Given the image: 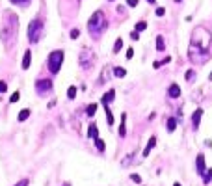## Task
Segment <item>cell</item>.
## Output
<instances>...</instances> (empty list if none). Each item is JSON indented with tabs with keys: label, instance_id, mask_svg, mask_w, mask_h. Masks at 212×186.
<instances>
[{
	"label": "cell",
	"instance_id": "obj_34",
	"mask_svg": "<svg viewBox=\"0 0 212 186\" xmlns=\"http://www.w3.org/2000/svg\"><path fill=\"white\" fill-rule=\"evenodd\" d=\"M19 97H20V95H19V91H15V93L9 97V101H11V102H17V101H19Z\"/></svg>",
	"mask_w": 212,
	"mask_h": 186
},
{
	"label": "cell",
	"instance_id": "obj_43",
	"mask_svg": "<svg viewBox=\"0 0 212 186\" xmlns=\"http://www.w3.org/2000/svg\"><path fill=\"white\" fill-rule=\"evenodd\" d=\"M175 2H177V4H181V2H183V0H175Z\"/></svg>",
	"mask_w": 212,
	"mask_h": 186
},
{
	"label": "cell",
	"instance_id": "obj_15",
	"mask_svg": "<svg viewBox=\"0 0 212 186\" xmlns=\"http://www.w3.org/2000/svg\"><path fill=\"white\" fill-rule=\"evenodd\" d=\"M155 145H156V138H155V136H151V138H149V143H147V147L143 149V157H147V155L151 153V149H153Z\"/></svg>",
	"mask_w": 212,
	"mask_h": 186
},
{
	"label": "cell",
	"instance_id": "obj_41",
	"mask_svg": "<svg viewBox=\"0 0 212 186\" xmlns=\"http://www.w3.org/2000/svg\"><path fill=\"white\" fill-rule=\"evenodd\" d=\"M147 2H149V4H155V2H156V0H147Z\"/></svg>",
	"mask_w": 212,
	"mask_h": 186
},
{
	"label": "cell",
	"instance_id": "obj_10",
	"mask_svg": "<svg viewBox=\"0 0 212 186\" xmlns=\"http://www.w3.org/2000/svg\"><path fill=\"white\" fill-rule=\"evenodd\" d=\"M196 166H197V173H199V175H205V166H207V160H205V157H203V155H197Z\"/></svg>",
	"mask_w": 212,
	"mask_h": 186
},
{
	"label": "cell",
	"instance_id": "obj_16",
	"mask_svg": "<svg viewBox=\"0 0 212 186\" xmlns=\"http://www.w3.org/2000/svg\"><path fill=\"white\" fill-rule=\"evenodd\" d=\"M88 136H89V138H97V136H99L97 125H89V127H88Z\"/></svg>",
	"mask_w": 212,
	"mask_h": 186
},
{
	"label": "cell",
	"instance_id": "obj_4",
	"mask_svg": "<svg viewBox=\"0 0 212 186\" xmlns=\"http://www.w3.org/2000/svg\"><path fill=\"white\" fill-rule=\"evenodd\" d=\"M43 20L41 19H34L30 24H28V41L34 45V43H37L41 37H43Z\"/></svg>",
	"mask_w": 212,
	"mask_h": 186
},
{
	"label": "cell",
	"instance_id": "obj_36",
	"mask_svg": "<svg viewBox=\"0 0 212 186\" xmlns=\"http://www.w3.org/2000/svg\"><path fill=\"white\" fill-rule=\"evenodd\" d=\"M28 184H30V181H28V179H22V181H19L15 186H28Z\"/></svg>",
	"mask_w": 212,
	"mask_h": 186
},
{
	"label": "cell",
	"instance_id": "obj_9",
	"mask_svg": "<svg viewBox=\"0 0 212 186\" xmlns=\"http://www.w3.org/2000/svg\"><path fill=\"white\" fill-rule=\"evenodd\" d=\"M201 116H203V110H201V108H197V110L194 112V116H192V125H194V130H197V129H199Z\"/></svg>",
	"mask_w": 212,
	"mask_h": 186
},
{
	"label": "cell",
	"instance_id": "obj_38",
	"mask_svg": "<svg viewBox=\"0 0 212 186\" xmlns=\"http://www.w3.org/2000/svg\"><path fill=\"white\" fill-rule=\"evenodd\" d=\"M164 13H166V9H164V7H156V15H158V17H162Z\"/></svg>",
	"mask_w": 212,
	"mask_h": 186
},
{
	"label": "cell",
	"instance_id": "obj_40",
	"mask_svg": "<svg viewBox=\"0 0 212 186\" xmlns=\"http://www.w3.org/2000/svg\"><path fill=\"white\" fill-rule=\"evenodd\" d=\"M132 56H134V50H132V48H129V50H127V58H129V60H130V58H132Z\"/></svg>",
	"mask_w": 212,
	"mask_h": 186
},
{
	"label": "cell",
	"instance_id": "obj_29",
	"mask_svg": "<svg viewBox=\"0 0 212 186\" xmlns=\"http://www.w3.org/2000/svg\"><path fill=\"white\" fill-rule=\"evenodd\" d=\"M121 47H123V41H121V39H117V41L114 43V52H119V50H121Z\"/></svg>",
	"mask_w": 212,
	"mask_h": 186
},
{
	"label": "cell",
	"instance_id": "obj_21",
	"mask_svg": "<svg viewBox=\"0 0 212 186\" xmlns=\"http://www.w3.org/2000/svg\"><path fill=\"white\" fill-rule=\"evenodd\" d=\"M156 48H158L160 52L166 48V43H164V37H162V35H156Z\"/></svg>",
	"mask_w": 212,
	"mask_h": 186
},
{
	"label": "cell",
	"instance_id": "obj_20",
	"mask_svg": "<svg viewBox=\"0 0 212 186\" xmlns=\"http://www.w3.org/2000/svg\"><path fill=\"white\" fill-rule=\"evenodd\" d=\"M177 129V119L175 117H169L168 119V132H173Z\"/></svg>",
	"mask_w": 212,
	"mask_h": 186
},
{
	"label": "cell",
	"instance_id": "obj_42",
	"mask_svg": "<svg viewBox=\"0 0 212 186\" xmlns=\"http://www.w3.org/2000/svg\"><path fill=\"white\" fill-rule=\"evenodd\" d=\"M61 186H71V184H69V183H65V184H61Z\"/></svg>",
	"mask_w": 212,
	"mask_h": 186
},
{
	"label": "cell",
	"instance_id": "obj_5",
	"mask_svg": "<svg viewBox=\"0 0 212 186\" xmlns=\"http://www.w3.org/2000/svg\"><path fill=\"white\" fill-rule=\"evenodd\" d=\"M61 63H63V52H61V50H54V52H50L47 65H48V71H50L52 75H56V73L60 71Z\"/></svg>",
	"mask_w": 212,
	"mask_h": 186
},
{
	"label": "cell",
	"instance_id": "obj_22",
	"mask_svg": "<svg viewBox=\"0 0 212 186\" xmlns=\"http://www.w3.org/2000/svg\"><path fill=\"white\" fill-rule=\"evenodd\" d=\"M169 61H171V58H169V56H166L162 61H155V63H153V67H155V69H160L162 65H166V63H169Z\"/></svg>",
	"mask_w": 212,
	"mask_h": 186
},
{
	"label": "cell",
	"instance_id": "obj_45",
	"mask_svg": "<svg viewBox=\"0 0 212 186\" xmlns=\"http://www.w3.org/2000/svg\"><path fill=\"white\" fill-rule=\"evenodd\" d=\"M210 80H212V73H210Z\"/></svg>",
	"mask_w": 212,
	"mask_h": 186
},
{
	"label": "cell",
	"instance_id": "obj_2",
	"mask_svg": "<svg viewBox=\"0 0 212 186\" xmlns=\"http://www.w3.org/2000/svg\"><path fill=\"white\" fill-rule=\"evenodd\" d=\"M106 26H108V20H106V15L99 9V11H95L91 17H89V20H88V32L91 34V37L93 39H99L101 35H102V32L106 30Z\"/></svg>",
	"mask_w": 212,
	"mask_h": 186
},
{
	"label": "cell",
	"instance_id": "obj_3",
	"mask_svg": "<svg viewBox=\"0 0 212 186\" xmlns=\"http://www.w3.org/2000/svg\"><path fill=\"white\" fill-rule=\"evenodd\" d=\"M209 45H210V32L205 30L203 26H197L192 32L190 47H196V48H201V50H209Z\"/></svg>",
	"mask_w": 212,
	"mask_h": 186
},
{
	"label": "cell",
	"instance_id": "obj_25",
	"mask_svg": "<svg viewBox=\"0 0 212 186\" xmlns=\"http://www.w3.org/2000/svg\"><path fill=\"white\" fill-rule=\"evenodd\" d=\"M95 147H97V149H99V151H101V153H102V151H104V149H106V145H104V142H102V140H101V138H99V136H97V138H95Z\"/></svg>",
	"mask_w": 212,
	"mask_h": 186
},
{
	"label": "cell",
	"instance_id": "obj_27",
	"mask_svg": "<svg viewBox=\"0 0 212 186\" xmlns=\"http://www.w3.org/2000/svg\"><path fill=\"white\" fill-rule=\"evenodd\" d=\"M67 97H69V99H74V97H76V88H74V86H71V88L67 89Z\"/></svg>",
	"mask_w": 212,
	"mask_h": 186
},
{
	"label": "cell",
	"instance_id": "obj_44",
	"mask_svg": "<svg viewBox=\"0 0 212 186\" xmlns=\"http://www.w3.org/2000/svg\"><path fill=\"white\" fill-rule=\"evenodd\" d=\"M173 186H181V184H179V183H175V184H173Z\"/></svg>",
	"mask_w": 212,
	"mask_h": 186
},
{
	"label": "cell",
	"instance_id": "obj_13",
	"mask_svg": "<svg viewBox=\"0 0 212 186\" xmlns=\"http://www.w3.org/2000/svg\"><path fill=\"white\" fill-rule=\"evenodd\" d=\"M114 97H115V89H110V91H106V93H104V97H102V104H108V102H112V101H114Z\"/></svg>",
	"mask_w": 212,
	"mask_h": 186
},
{
	"label": "cell",
	"instance_id": "obj_14",
	"mask_svg": "<svg viewBox=\"0 0 212 186\" xmlns=\"http://www.w3.org/2000/svg\"><path fill=\"white\" fill-rule=\"evenodd\" d=\"M125 121H127V114L121 116V127H119V136H121V138L127 136V125H125Z\"/></svg>",
	"mask_w": 212,
	"mask_h": 186
},
{
	"label": "cell",
	"instance_id": "obj_19",
	"mask_svg": "<svg viewBox=\"0 0 212 186\" xmlns=\"http://www.w3.org/2000/svg\"><path fill=\"white\" fill-rule=\"evenodd\" d=\"M28 117H30V110H28V108H24V110H20V112H19V117H17V119H19V121H26Z\"/></svg>",
	"mask_w": 212,
	"mask_h": 186
},
{
	"label": "cell",
	"instance_id": "obj_6",
	"mask_svg": "<svg viewBox=\"0 0 212 186\" xmlns=\"http://www.w3.org/2000/svg\"><path fill=\"white\" fill-rule=\"evenodd\" d=\"M188 58H190L192 63H205V61L210 58V54H209L207 50H201V48L190 47V50H188Z\"/></svg>",
	"mask_w": 212,
	"mask_h": 186
},
{
	"label": "cell",
	"instance_id": "obj_37",
	"mask_svg": "<svg viewBox=\"0 0 212 186\" xmlns=\"http://www.w3.org/2000/svg\"><path fill=\"white\" fill-rule=\"evenodd\" d=\"M127 6H130V7H136V6H138V0H127Z\"/></svg>",
	"mask_w": 212,
	"mask_h": 186
},
{
	"label": "cell",
	"instance_id": "obj_17",
	"mask_svg": "<svg viewBox=\"0 0 212 186\" xmlns=\"http://www.w3.org/2000/svg\"><path fill=\"white\" fill-rule=\"evenodd\" d=\"M86 114H88V117H93V116L97 114V104H95V102H91V104L86 108Z\"/></svg>",
	"mask_w": 212,
	"mask_h": 186
},
{
	"label": "cell",
	"instance_id": "obj_18",
	"mask_svg": "<svg viewBox=\"0 0 212 186\" xmlns=\"http://www.w3.org/2000/svg\"><path fill=\"white\" fill-rule=\"evenodd\" d=\"M108 76H110V65H106V67H104V71H102V75H101V82H99V84H104V82L108 80Z\"/></svg>",
	"mask_w": 212,
	"mask_h": 186
},
{
	"label": "cell",
	"instance_id": "obj_28",
	"mask_svg": "<svg viewBox=\"0 0 212 186\" xmlns=\"http://www.w3.org/2000/svg\"><path fill=\"white\" fill-rule=\"evenodd\" d=\"M147 28V22H143V20H140L138 24H136V32H143Z\"/></svg>",
	"mask_w": 212,
	"mask_h": 186
},
{
	"label": "cell",
	"instance_id": "obj_7",
	"mask_svg": "<svg viewBox=\"0 0 212 186\" xmlns=\"http://www.w3.org/2000/svg\"><path fill=\"white\" fill-rule=\"evenodd\" d=\"M78 61H80V67L88 71V69H91L93 63H95V54H93L89 48H84V50L80 52V56H78Z\"/></svg>",
	"mask_w": 212,
	"mask_h": 186
},
{
	"label": "cell",
	"instance_id": "obj_39",
	"mask_svg": "<svg viewBox=\"0 0 212 186\" xmlns=\"http://www.w3.org/2000/svg\"><path fill=\"white\" fill-rule=\"evenodd\" d=\"M6 89H7V84L6 82H0V93H4Z\"/></svg>",
	"mask_w": 212,
	"mask_h": 186
},
{
	"label": "cell",
	"instance_id": "obj_1",
	"mask_svg": "<svg viewBox=\"0 0 212 186\" xmlns=\"http://www.w3.org/2000/svg\"><path fill=\"white\" fill-rule=\"evenodd\" d=\"M17 30H19V17L13 11H4V24L0 30V39L4 41L6 47H11L15 43Z\"/></svg>",
	"mask_w": 212,
	"mask_h": 186
},
{
	"label": "cell",
	"instance_id": "obj_24",
	"mask_svg": "<svg viewBox=\"0 0 212 186\" xmlns=\"http://www.w3.org/2000/svg\"><path fill=\"white\" fill-rule=\"evenodd\" d=\"M104 108H106V121H108V125L112 127V125H114V114L110 112V108H108V104H104Z\"/></svg>",
	"mask_w": 212,
	"mask_h": 186
},
{
	"label": "cell",
	"instance_id": "obj_32",
	"mask_svg": "<svg viewBox=\"0 0 212 186\" xmlns=\"http://www.w3.org/2000/svg\"><path fill=\"white\" fill-rule=\"evenodd\" d=\"M78 35H80V30H78V28H73V30H71V39H76Z\"/></svg>",
	"mask_w": 212,
	"mask_h": 186
},
{
	"label": "cell",
	"instance_id": "obj_23",
	"mask_svg": "<svg viewBox=\"0 0 212 186\" xmlns=\"http://www.w3.org/2000/svg\"><path fill=\"white\" fill-rule=\"evenodd\" d=\"M127 75V71L123 69V67H114V76H117V78H123Z\"/></svg>",
	"mask_w": 212,
	"mask_h": 186
},
{
	"label": "cell",
	"instance_id": "obj_33",
	"mask_svg": "<svg viewBox=\"0 0 212 186\" xmlns=\"http://www.w3.org/2000/svg\"><path fill=\"white\" fill-rule=\"evenodd\" d=\"M203 179H205V183H210L212 181V170H207V175H203Z\"/></svg>",
	"mask_w": 212,
	"mask_h": 186
},
{
	"label": "cell",
	"instance_id": "obj_35",
	"mask_svg": "<svg viewBox=\"0 0 212 186\" xmlns=\"http://www.w3.org/2000/svg\"><path fill=\"white\" fill-rule=\"evenodd\" d=\"M130 39H134V41H138V39H140V32H136V30H134V32L130 34Z\"/></svg>",
	"mask_w": 212,
	"mask_h": 186
},
{
	"label": "cell",
	"instance_id": "obj_12",
	"mask_svg": "<svg viewBox=\"0 0 212 186\" xmlns=\"http://www.w3.org/2000/svg\"><path fill=\"white\" fill-rule=\"evenodd\" d=\"M30 61H32V52L26 50L24 56H22V69H28V67H30Z\"/></svg>",
	"mask_w": 212,
	"mask_h": 186
},
{
	"label": "cell",
	"instance_id": "obj_11",
	"mask_svg": "<svg viewBox=\"0 0 212 186\" xmlns=\"http://www.w3.org/2000/svg\"><path fill=\"white\" fill-rule=\"evenodd\" d=\"M168 97H171V99L181 97V88H179L177 84H171V86L168 88Z\"/></svg>",
	"mask_w": 212,
	"mask_h": 186
},
{
	"label": "cell",
	"instance_id": "obj_30",
	"mask_svg": "<svg viewBox=\"0 0 212 186\" xmlns=\"http://www.w3.org/2000/svg\"><path fill=\"white\" fill-rule=\"evenodd\" d=\"M130 181H132V183H136V184H140V183H142V177H140V175H136V173H132V175H130Z\"/></svg>",
	"mask_w": 212,
	"mask_h": 186
},
{
	"label": "cell",
	"instance_id": "obj_31",
	"mask_svg": "<svg viewBox=\"0 0 212 186\" xmlns=\"http://www.w3.org/2000/svg\"><path fill=\"white\" fill-rule=\"evenodd\" d=\"M11 4H17V6H28L30 0H11Z\"/></svg>",
	"mask_w": 212,
	"mask_h": 186
},
{
	"label": "cell",
	"instance_id": "obj_26",
	"mask_svg": "<svg viewBox=\"0 0 212 186\" xmlns=\"http://www.w3.org/2000/svg\"><path fill=\"white\" fill-rule=\"evenodd\" d=\"M184 76H186V80H188V82H194V80H196V71H192V69H188Z\"/></svg>",
	"mask_w": 212,
	"mask_h": 186
},
{
	"label": "cell",
	"instance_id": "obj_8",
	"mask_svg": "<svg viewBox=\"0 0 212 186\" xmlns=\"http://www.w3.org/2000/svg\"><path fill=\"white\" fill-rule=\"evenodd\" d=\"M35 91L41 93V95L52 91V82H50L48 78H41V80H37V82H35Z\"/></svg>",
	"mask_w": 212,
	"mask_h": 186
}]
</instances>
